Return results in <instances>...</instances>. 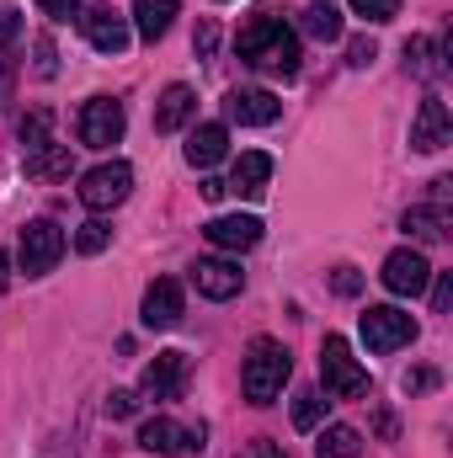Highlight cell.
I'll return each mask as SVG.
<instances>
[{
  "label": "cell",
  "instance_id": "obj_1",
  "mask_svg": "<svg viewBox=\"0 0 453 458\" xmlns=\"http://www.w3.org/2000/svg\"><path fill=\"white\" fill-rule=\"evenodd\" d=\"M235 48H240V59L256 64L261 75H278V81H294V75H299V38H294L288 21H283L278 11H267V5L245 16Z\"/></svg>",
  "mask_w": 453,
  "mask_h": 458
},
{
  "label": "cell",
  "instance_id": "obj_2",
  "mask_svg": "<svg viewBox=\"0 0 453 458\" xmlns=\"http://www.w3.org/2000/svg\"><path fill=\"white\" fill-rule=\"evenodd\" d=\"M288 373H294L288 346L272 342V336H256L251 352H245V368H240V389H245V400H251V405H272V400L283 394Z\"/></svg>",
  "mask_w": 453,
  "mask_h": 458
},
{
  "label": "cell",
  "instance_id": "obj_3",
  "mask_svg": "<svg viewBox=\"0 0 453 458\" xmlns=\"http://www.w3.org/2000/svg\"><path fill=\"white\" fill-rule=\"evenodd\" d=\"M321 384H326V394H337V400L368 394V373L357 368L346 336H326V346H321Z\"/></svg>",
  "mask_w": 453,
  "mask_h": 458
},
{
  "label": "cell",
  "instance_id": "obj_4",
  "mask_svg": "<svg viewBox=\"0 0 453 458\" xmlns=\"http://www.w3.org/2000/svg\"><path fill=\"white\" fill-rule=\"evenodd\" d=\"M128 192H133V165H128V160H107V165H97V171L81 176V203H86L91 214L117 208Z\"/></svg>",
  "mask_w": 453,
  "mask_h": 458
},
{
  "label": "cell",
  "instance_id": "obj_5",
  "mask_svg": "<svg viewBox=\"0 0 453 458\" xmlns=\"http://www.w3.org/2000/svg\"><path fill=\"white\" fill-rule=\"evenodd\" d=\"M123 128H128V113L113 97H91L81 107V117H75V133H81L86 149H113L117 139H123Z\"/></svg>",
  "mask_w": 453,
  "mask_h": 458
},
{
  "label": "cell",
  "instance_id": "obj_6",
  "mask_svg": "<svg viewBox=\"0 0 453 458\" xmlns=\"http://www.w3.org/2000/svg\"><path fill=\"white\" fill-rule=\"evenodd\" d=\"M59 256H64V229L54 225V219H32V225L21 229V250H16V261H21L27 277L54 272Z\"/></svg>",
  "mask_w": 453,
  "mask_h": 458
},
{
  "label": "cell",
  "instance_id": "obj_7",
  "mask_svg": "<svg viewBox=\"0 0 453 458\" xmlns=\"http://www.w3.org/2000/svg\"><path fill=\"white\" fill-rule=\"evenodd\" d=\"M363 342H368V352H400L416 342V320L395 304H373L363 315Z\"/></svg>",
  "mask_w": 453,
  "mask_h": 458
},
{
  "label": "cell",
  "instance_id": "obj_8",
  "mask_svg": "<svg viewBox=\"0 0 453 458\" xmlns=\"http://www.w3.org/2000/svg\"><path fill=\"white\" fill-rule=\"evenodd\" d=\"M384 288L395 293V299H416L427 283H432V267H427V256L422 250H411V245H400V250H389L384 256Z\"/></svg>",
  "mask_w": 453,
  "mask_h": 458
},
{
  "label": "cell",
  "instance_id": "obj_9",
  "mask_svg": "<svg viewBox=\"0 0 453 458\" xmlns=\"http://www.w3.org/2000/svg\"><path fill=\"white\" fill-rule=\"evenodd\" d=\"M187 389V352H155V362L139 373L144 400H182Z\"/></svg>",
  "mask_w": 453,
  "mask_h": 458
},
{
  "label": "cell",
  "instance_id": "obj_10",
  "mask_svg": "<svg viewBox=\"0 0 453 458\" xmlns=\"http://www.w3.org/2000/svg\"><path fill=\"white\" fill-rule=\"evenodd\" d=\"M139 448L144 454H160V458H171V454H203V427H176L171 416H155V421H144L139 427Z\"/></svg>",
  "mask_w": 453,
  "mask_h": 458
},
{
  "label": "cell",
  "instance_id": "obj_11",
  "mask_svg": "<svg viewBox=\"0 0 453 458\" xmlns=\"http://www.w3.org/2000/svg\"><path fill=\"white\" fill-rule=\"evenodd\" d=\"M182 283L176 277H155L150 288H144V304H139V320L150 326V331H171L176 320H182Z\"/></svg>",
  "mask_w": 453,
  "mask_h": 458
},
{
  "label": "cell",
  "instance_id": "obj_12",
  "mask_svg": "<svg viewBox=\"0 0 453 458\" xmlns=\"http://www.w3.org/2000/svg\"><path fill=\"white\" fill-rule=\"evenodd\" d=\"M81 27H86V38H91V48L97 54H123L128 48V16L113 11V5H91V11H81Z\"/></svg>",
  "mask_w": 453,
  "mask_h": 458
},
{
  "label": "cell",
  "instance_id": "obj_13",
  "mask_svg": "<svg viewBox=\"0 0 453 458\" xmlns=\"http://www.w3.org/2000/svg\"><path fill=\"white\" fill-rule=\"evenodd\" d=\"M449 139H453L449 107H443L438 97H427V102L416 107V123H411V149H416V155H438V149H449Z\"/></svg>",
  "mask_w": 453,
  "mask_h": 458
},
{
  "label": "cell",
  "instance_id": "obj_14",
  "mask_svg": "<svg viewBox=\"0 0 453 458\" xmlns=\"http://www.w3.org/2000/svg\"><path fill=\"white\" fill-rule=\"evenodd\" d=\"M192 283H198V293L203 299H235L240 288H245V272H240V261H229V256H209V261H198L192 267Z\"/></svg>",
  "mask_w": 453,
  "mask_h": 458
},
{
  "label": "cell",
  "instance_id": "obj_15",
  "mask_svg": "<svg viewBox=\"0 0 453 458\" xmlns=\"http://www.w3.org/2000/svg\"><path fill=\"white\" fill-rule=\"evenodd\" d=\"M225 113H229V123H240V128H267V123H278V113H283V102H278L272 91L251 86V91H229Z\"/></svg>",
  "mask_w": 453,
  "mask_h": 458
},
{
  "label": "cell",
  "instance_id": "obj_16",
  "mask_svg": "<svg viewBox=\"0 0 453 458\" xmlns=\"http://www.w3.org/2000/svg\"><path fill=\"white\" fill-rule=\"evenodd\" d=\"M267 182H272V155H267V149H245V155L235 160V171H229L225 187L240 192V198H261Z\"/></svg>",
  "mask_w": 453,
  "mask_h": 458
},
{
  "label": "cell",
  "instance_id": "obj_17",
  "mask_svg": "<svg viewBox=\"0 0 453 458\" xmlns=\"http://www.w3.org/2000/svg\"><path fill=\"white\" fill-rule=\"evenodd\" d=\"M203 234H209V245H219V250H251V245L261 240V219H256V214H225V219H214Z\"/></svg>",
  "mask_w": 453,
  "mask_h": 458
},
{
  "label": "cell",
  "instance_id": "obj_18",
  "mask_svg": "<svg viewBox=\"0 0 453 458\" xmlns=\"http://www.w3.org/2000/svg\"><path fill=\"white\" fill-rule=\"evenodd\" d=\"M225 155H229V128L225 123H198V128L187 133V165L209 171V165H219Z\"/></svg>",
  "mask_w": 453,
  "mask_h": 458
},
{
  "label": "cell",
  "instance_id": "obj_19",
  "mask_svg": "<svg viewBox=\"0 0 453 458\" xmlns=\"http://www.w3.org/2000/svg\"><path fill=\"white\" fill-rule=\"evenodd\" d=\"M176 0H133V32L144 38V43H160L166 32H171V21H176Z\"/></svg>",
  "mask_w": 453,
  "mask_h": 458
},
{
  "label": "cell",
  "instance_id": "obj_20",
  "mask_svg": "<svg viewBox=\"0 0 453 458\" xmlns=\"http://www.w3.org/2000/svg\"><path fill=\"white\" fill-rule=\"evenodd\" d=\"M198 113V97H192V86H166V97H160V107H155V133H176L187 117Z\"/></svg>",
  "mask_w": 453,
  "mask_h": 458
},
{
  "label": "cell",
  "instance_id": "obj_21",
  "mask_svg": "<svg viewBox=\"0 0 453 458\" xmlns=\"http://www.w3.org/2000/svg\"><path fill=\"white\" fill-rule=\"evenodd\" d=\"M21 165L32 182H64L70 176V144H43V149L21 155Z\"/></svg>",
  "mask_w": 453,
  "mask_h": 458
},
{
  "label": "cell",
  "instance_id": "obj_22",
  "mask_svg": "<svg viewBox=\"0 0 453 458\" xmlns=\"http://www.w3.org/2000/svg\"><path fill=\"white\" fill-rule=\"evenodd\" d=\"M400 225L411 229L416 240H427V245H432V240H443V234H449V203H416Z\"/></svg>",
  "mask_w": 453,
  "mask_h": 458
},
{
  "label": "cell",
  "instance_id": "obj_23",
  "mask_svg": "<svg viewBox=\"0 0 453 458\" xmlns=\"http://www.w3.org/2000/svg\"><path fill=\"white\" fill-rule=\"evenodd\" d=\"M299 27H304L315 43H337L341 38V11L331 5V0H310L304 16H299Z\"/></svg>",
  "mask_w": 453,
  "mask_h": 458
},
{
  "label": "cell",
  "instance_id": "obj_24",
  "mask_svg": "<svg viewBox=\"0 0 453 458\" xmlns=\"http://www.w3.org/2000/svg\"><path fill=\"white\" fill-rule=\"evenodd\" d=\"M315 458H363V437L352 427H326L315 443Z\"/></svg>",
  "mask_w": 453,
  "mask_h": 458
},
{
  "label": "cell",
  "instance_id": "obj_25",
  "mask_svg": "<svg viewBox=\"0 0 453 458\" xmlns=\"http://www.w3.org/2000/svg\"><path fill=\"white\" fill-rule=\"evenodd\" d=\"M406 70L411 75H422V81H432L443 64H438V48H432V38H411L406 43Z\"/></svg>",
  "mask_w": 453,
  "mask_h": 458
},
{
  "label": "cell",
  "instance_id": "obj_26",
  "mask_svg": "<svg viewBox=\"0 0 453 458\" xmlns=\"http://www.w3.org/2000/svg\"><path fill=\"white\" fill-rule=\"evenodd\" d=\"M107 245H113V225L107 219H86V225L75 229V250L81 256H102Z\"/></svg>",
  "mask_w": 453,
  "mask_h": 458
},
{
  "label": "cell",
  "instance_id": "obj_27",
  "mask_svg": "<svg viewBox=\"0 0 453 458\" xmlns=\"http://www.w3.org/2000/svg\"><path fill=\"white\" fill-rule=\"evenodd\" d=\"M321 416H326V394H321V389H304V394L294 400V427H299V432H315Z\"/></svg>",
  "mask_w": 453,
  "mask_h": 458
},
{
  "label": "cell",
  "instance_id": "obj_28",
  "mask_svg": "<svg viewBox=\"0 0 453 458\" xmlns=\"http://www.w3.org/2000/svg\"><path fill=\"white\" fill-rule=\"evenodd\" d=\"M48 128H54V117L48 113H32L21 123V155H32V149H43V144H54L48 139Z\"/></svg>",
  "mask_w": 453,
  "mask_h": 458
},
{
  "label": "cell",
  "instance_id": "obj_29",
  "mask_svg": "<svg viewBox=\"0 0 453 458\" xmlns=\"http://www.w3.org/2000/svg\"><path fill=\"white\" fill-rule=\"evenodd\" d=\"M352 11H357L363 21L384 27V21H395V16H400V0H352Z\"/></svg>",
  "mask_w": 453,
  "mask_h": 458
},
{
  "label": "cell",
  "instance_id": "obj_30",
  "mask_svg": "<svg viewBox=\"0 0 453 458\" xmlns=\"http://www.w3.org/2000/svg\"><path fill=\"white\" fill-rule=\"evenodd\" d=\"M32 70H38L43 81H54V75H59V54H54V43H48V38H32Z\"/></svg>",
  "mask_w": 453,
  "mask_h": 458
},
{
  "label": "cell",
  "instance_id": "obj_31",
  "mask_svg": "<svg viewBox=\"0 0 453 458\" xmlns=\"http://www.w3.org/2000/svg\"><path fill=\"white\" fill-rule=\"evenodd\" d=\"M38 11L48 16V21H81V0H38Z\"/></svg>",
  "mask_w": 453,
  "mask_h": 458
},
{
  "label": "cell",
  "instance_id": "obj_32",
  "mask_svg": "<svg viewBox=\"0 0 453 458\" xmlns=\"http://www.w3.org/2000/svg\"><path fill=\"white\" fill-rule=\"evenodd\" d=\"M133 411H139V394H133V389H113V394H107V416H113V421H128Z\"/></svg>",
  "mask_w": 453,
  "mask_h": 458
},
{
  "label": "cell",
  "instance_id": "obj_33",
  "mask_svg": "<svg viewBox=\"0 0 453 458\" xmlns=\"http://www.w3.org/2000/svg\"><path fill=\"white\" fill-rule=\"evenodd\" d=\"M214 43H219V27H214V21H203V27H198V38H192L198 59H209V54H214Z\"/></svg>",
  "mask_w": 453,
  "mask_h": 458
},
{
  "label": "cell",
  "instance_id": "obj_34",
  "mask_svg": "<svg viewBox=\"0 0 453 458\" xmlns=\"http://www.w3.org/2000/svg\"><path fill=\"white\" fill-rule=\"evenodd\" d=\"M16 16H21V11H11V5L0 11V48H11V43H16V32H21V21H16Z\"/></svg>",
  "mask_w": 453,
  "mask_h": 458
},
{
  "label": "cell",
  "instance_id": "obj_35",
  "mask_svg": "<svg viewBox=\"0 0 453 458\" xmlns=\"http://www.w3.org/2000/svg\"><path fill=\"white\" fill-rule=\"evenodd\" d=\"M449 299H453V272H438V288H432V310L443 315V310H449Z\"/></svg>",
  "mask_w": 453,
  "mask_h": 458
},
{
  "label": "cell",
  "instance_id": "obj_36",
  "mask_svg": "<svg viewBox=\"0 0 453 458\" xmlns=\"http://www.w3.org/2000/svg\"><path fill=\"white\" fill-rule=\"evenodd\" d=\"M373 54H379V48H373V38H357V43L346 48V59H352L357 70H363V64H373Z\"/></svg>",
  "mask_w": 453,
  "mask_h": 458
},
{
  "label": "cell",
  "instance_id": "obj_37",
  "mask_svg": "<svg viewBox=\"0 0 453 458\" xmlns=\"http://www.w3.org/2000/svg\"><path fill=\"white\" fill-rule=\"evenodd\" d=\"M240 458H288V454H283L278 443H267V437H261V443H251V448H245Z\"/></svg>",
  "mask_w": 453,
  "mask_h": 458
},
{
  "label": "cell",
  "instance_id": "obj_38",
  "mask_svg": "<svg viewBox=\"0 0 453 458\" xmlns=\"http://www.w3.org/2000/svg\"><path fill=\"white\" fill-rule=\"evenodd\" d=\"M432 384H438V373H432V368H422V373H411V378H406V389H411V394H422V389H432Z\"/></svg>",
  "mask_w": 453,
  "mask_h": 458
},
{
  "label": "cell",
  "instance_id": "obj_39",
  "mask_svg": "<svg viewBox=\"0 0 453 458\" xmlns=\"http://www.w3.org/2000/svg\"><path fill=\"white\" fill-rule=\"evenodd\" d=\"M337 293H357V272L352 267H337Z\"/></svg>",
  "mask_w": 453,
  "mask_h": 458
},
{
  "label": "cell",
  "instance_id": "obj_40",
  "mask_svg": "<svg viewBox=\"0 0 453 458\" xmlns=\"http://www.w3.org/2000/svg\"><path fill=\"white\" fill-rule=\"evenodd\" d=\"M225 192H229V187H225V182H219V176H209V182H203V198H209V203H219Z\"/></svg>",
  "mask_w": 453,
  "mask_h": 458
},
{
  "label": "cell",
  "instance_id": "obj_41",
  "mask_svg": "<svg viewBox=\"0 0 453 458\" xmlns=\"http://www.w3.org/2000/svg\"><path fill=\"white\" fill-rule=\"evenodd\" d=\"M5 277H11V261H5V250H0V288H5Z\"/></svg>",
  "mask_w": 453,
  "mask_h": 458
}]
</instances>
